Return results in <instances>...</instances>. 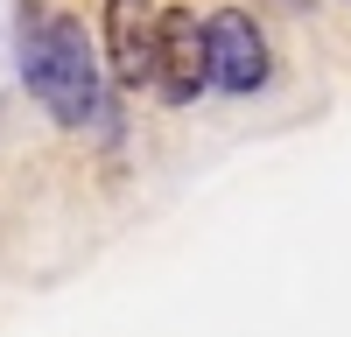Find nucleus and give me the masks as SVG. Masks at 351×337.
<instances>
[{"mask_svg": "<svg viewBox=\"0 0 351 337\" xmlns=\"http://www.w3.org/2000/svg\"><path fill=\"white\" fill-rule=\"evenodd\" d=\"M21 77L56 127L99 120V56L71 14H28L21 28Z\"/></svg>", "mask_w": 351, "mask_h": 337, "instance_id": "obj_1", "label": "nucleus"}, {"mask_svg": "<svg viewBox=\"0 0 351 337\" xmlns=\"http://www.w3.org/2000/svg\"><path fill=\"white\" fill-rule=\"evenodd\" d=\"M274 8H288V14H302V8H309V0H274Z\"/></svg>", "mask_w": 351, "mask_h": 337, "instance_id": "obj_5", "label": "nucleus"}, {"mask_svg": "<svg viewBox=\"0 0 351 337\" xmlns=\"http://www.w3.org/2000/svg\"><path fill=\"white\" fill-rule=\"evenodd\" d=\"M148 84H155L169 105H190L204 84H211V71H204V21H197V8L155 14V77Z\"/></svg>", "mask_w": 351, "mask_h": 337, "instance_id": "obj_3", "label": "nucleus"}, {"mask_svg": "<svg viewBox=\"0 0 351 337\" xmlns=\"http://www.w3.org/2000/svg\"><path fill=\"white\" fill-rule=\"evenodd\" d=\"M106 64L127 92L155 77V0H106Z\"/></svg>", "mask_w": 351, "mask_h": 337, "instance_id": "obj_4", "label": "nucleus"}, {"mask_svg": "<svg viewBox=\"0 0 351 337\" xmlns=\"http://www.w3.org/2000/svg\"><path fill=\"white\" fill-rule=\"evenodd\" d=\"M204 71H211V84H225V92H260V84H267L274 56H267V36H260V21L246 8H218L204 21Z\"/></svg>", "mask_w": 351, "mask_h": 337, "instance_id": "obj_2", "label": "nucleus"}]
</instances>
